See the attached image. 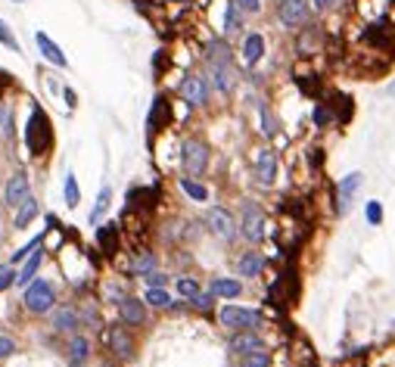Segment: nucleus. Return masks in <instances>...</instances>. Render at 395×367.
Listing matches in <instances>:
<instances>
[{
	"label": "nucleus",
	"instance_id": "4c0bfd02",
	"mask_svg": "<svg viewBox=\"0 0 395 367\" xmlns=\"http://www.w3.org/2000/svg\"><path fill=\"white\" fill-rule=\"evenodd\" d=\"M262 113V131L268 134V138H274V134H277V122H274V115H271V109L268 106H262L259 109Z\"/></svg>",
	"mask_w": 395,
	"mask_h": 367
},
{
	"label": "nucleus",
	"instance_id": "a19ab883",
	"mask_svg": "<svg viewBox=\"0 0 395 367\" xmlns=\"http://www.w3.org/2000/svg\"><path fill=\"white\" fill-rule=\"evenodd\" d=\"M212 299H218V296H215V293H212V289H209V293H200V296H193V299H190V302L196 305V309L209 311V309H212Z\"/></svg>",
	"mask_w": 395,
	"mask_h": 367
},
{
	"label": "nucleus",
	"instance_id": "bb28decb",
	"mask_svg": "<svg viewBox=\"0 0 395 367\" xmlns=\"http://www.w3.org/2000/svg\"><path fill=\"white\" fill-rule=\"evenodd\" d=\"M178 184H181V190H184L187 196H190L193 202H205V200H209V187H205V184H200V181H196V177H187V175H184Z\"/></svg>",
	"mask_w": 395,
	"mask_h": 367
},
{
	"label": "nucleus",
	"instance_id": "c9c22d12",
	"mask_svg": "<svg viewBox=\"0 0 395 367\" xmlns=\"http://www.w3.org/2000/svg\"><path fill=\"white\" fill-rule=\"evenodd\" d=\"M178 293H181L184 299H193V296H200L202 289H200V284H196L193 277H181V280H178Z\"/></svg>",
	"mask_w": 395,
	"mask_h": 367
},
{
	"label": "nucleus",
	"instance_id": "4be33fe9",
	"mask_svg": "<svg viewBox=\"0 0 395 367\" xmlns=\"http://www.w3.org/2000/svg\"><path fill=\"white\" fill-rule=\"evenodd\" d=\"M41 262H44V249H34L29 259H25V268L19 271V280H16V284H19V286H29L31 280H38L34 274L41 271Z\"/></svg>",
	"mask_w": 395,
	"mask_h": 367
},
{
	"label": "nucleus",
	"instance_id": "2f4dec72",
	"mask_svg": "<svg viewBox=\"0 0 395 367\" xmlns=\"http://www.w3.org/2000/svg\"><path fill=\"white\" fill-rule=\"evenodd\" d=\"M63 190H66V206L68 209H75L81 202V190H78V177H75L72 172H66V184H63Z\"/></svg>",
	"mask_w": 395,
	"mask_h": 367
},
{
	"label": "nucleus",
	"instance_id": "79ce46f5",
	"mask_svg": "<svg viewBox=\"0 0 395 367\" xmlns=\"http://www.w3.org/2000/svg\"><path fill=\"white\" fill-rule=\"evenodd\" d=\"M234 4L240 6V10H243V13H262V0H234Z\"/></svg>",
	"mask_w": 395,
	"mask_h": 367
},
{
	"label": "nucleus",
	"instance_id": "aec40b11",
	"mask_svg": "<svg viewBox=\"0 0 395 367\" xmlns=\"http://www.w3.org/2000/svg\"><path fill=\"white\" fill-rule=\"evenodd\" d=\"M209 81H212V88L218 93H230V91H234V84H237L234 66H215V69H209Z\"/></svg>",
	"mask_w": 395,
	"mask_h": 367
},
{
	"label": "nucleus",
	"instance_id": "f03ea898",
	"mask_svg": "<svg viewBox=\"0 0 395 367\" xmlns=\"http://www.w3.org/2000/svg\"><path fill=\"white\" fill-rule=\"evenodd\" d=\"M202 224H205V230H209L215 240H221V243H230L237 237V230H240V221L230 215L227 209H221V206H215V209L205 212Z\"/></svg>",
	"mask_w": 395,
	"mask_h": 367
},
{
	"label": "nucleus",
	"instance_id": "20e7f679",
	"mask_svg": "<svg viewBox=\"0 0 395 367\" xmlns=\"http://www.w3.org/2000/svg\"><path fill=\"white\" fill-rule=\"evenodd\" d=\"M181 165H184L187 177H200L205 168H209V147L196 138L184 140L181 143Z\"/></svg>",
	"mask_w": 395,
	"mask_h": 367
},
{
	"label": "nucleus",
	"instance_id": "9b49d317",
	"mask_svg": "<svg viewBox=\"0 0 395 367\" xmlns=\"http://www.w3.org/2000/svg\"><path fill=\"white\" fill-rule=\"evenodd\" d=\"M118 318L128 327H140V324H147V302L137 296H122L118 299Z\"/></svg>",
	"mask_w": 395,
	"mask_h": 367
},
{
	"label": "nucleus",
	"instance_id": "dca6fc26",
	"mask_svg": "<svg viewBox=\"0 0 395 367\" xmlns=\"http://www.w3.org/2000/svg\"><path fill=\"white\" fill-rule=\"evenodd\" d=\"M202 56H205V66H209V69H215V66H234L230 44H227V41H221V38L209 41V44H205V50H202Z\"/></svg>",
	"mask_w": 395,
	"mask_h": 367
},
{
	"label": "nucleus",
	"instance_id": "ea45409f",
	"mask_svg": "<svg viewBox=\"0 0 395 367\" xmlns=\"http://www.w3.org/2000/svg\"><path fill=\"white\" fill-rule=\"evenodd\" d=\"M330 122H333V113H330V109H327V106H317V109H314V125H317V128H327Z\"/></svg>",
	"mask_w": 395,
	"mask_h": 367
},
{
	"label": "nucleus",
	"instance_id": "49530a36",
	"mask_svg": "<svg viewBox=\"0 0 395 367\" xmlns=\"http://www.w3.org/2000/svg\"><path fill=\"white\" fill-rule=\"evenodd\" d=\"M16 280H19V274H13V271H6V268L0 271V293H4L10 284H16Z\"/></svg>",
	"mask_w": 395,
	"mask_h": 367
},
{
	"label": "nucleus",
	"instance_id": "de8ad7c7",
	"mask_svg": "<svg viewBox=\"0 0 395 367\" xmlns=\"http://www.w3.org/2000/svg\"><path fill=\"white\" fill-rule=\"evenodd\" d=\"M339 4V0H312V6H314V10H330V6H337Z\"/></svg>",
	"mask_w": 395,
	"mask_h": 367
},
{
	"label": "nucleus",
	"instance_id": "cd10ccee",
	"mask_svg": "<svg viewBox=\"0 0 395 367\" xmlns=\"http://www.w3.org/2000/svg\"><path fill=\"white\" fill-rule=\"evenodd\" d=\"M34 215H38V202H34L31 200V196H29V200H25L22 202V206L19 209H16V218H13V227H29L31 224V221H34Z\"/></svg>",
	"mask_w": 395,
	"mask_h": 367
},
{
	"label": "nucleus",
	"instance_id": "393cba45",
	"mask_svg": "<svg viewBox=\"0 0 395 367\" xmlns=\"http://www.w3.org/2000/svg\"><path fill=\"white\" fill-rule=\"evenodd\" d=\"M109 200H113V190H109V187H100V193H97V202H93V209H91V215H88V224L100 227V218L106 215V209H109Z\"/></svg>",
	"mask_w": 395,
	"mask_h": 367
},
{
	"label": "nucleus",
	"instance_id": "1a4fd4ad",
	"mask_svg": "<svg viewBox=\"0 0 395 367\" xmlns=\"http://www.w3.org/2000/svg\"><path fill=\"white\" fill-rule=\"evenodd\" d=\"M106 343L113 348L116 358H122V361H131L134 358V336L128 333V324H113V327L106 330Z\"/></svg>",
	"mask_w": 395,
	"mask_h": 367
},
{
	"label": "nucleus",
	"instance_id": "72a5a7b5",
	"mask_svg": "<svg viewBox=\"0 0 395 367\" xmlns=\"http://www.w3.org/2000/svg\"><path fill=\"white\" fill-rule=\"evenodd\" d=\"M240 367H271V355L265 352V348H259V352H249V355H243Z\"/></svg>",
	"mask_w": 395,
	"mask_h": 367
},
{
	"label": "nucleus",
	"instance_id": "e433bc0d",
	"mask_svg": "<svg viewBox=\"0 0 395 367\" xmlns=\"http://www.w3.org/2000/svg\"><path fill=\"white\" fill-rule=\"evenodd\" d=\"M38 246H41V237H34V240H31V243H25V246H22V249H16V252H13V259H10V262H13V264H19V262H25V259H29V255H31L34 249H38Z\"/></svg>",
	"mask_w": 395,
	"mask_h": 367
},
{
	"label": "nucleus",
	"instance_id": "37998d69",
	"mask_svg": "<svg viewBox=\"0 0 395 367\" xmlns=\"http://www.w3.org/2000/svg\"><path fill=\"white\" fill-rule=\"evenodd\" d=\"M147 277V286H165L168 284V274H162V271H150V274H143Z\"/></svg>",
	"mask_w": 395,
	"mask_h": 367
},
{
	"label": "nucleus",
	"instance_id": "412c9836",
	"mask_svg": "<svg viewBox=\"0 0 395 367\" xmlns=\"http://www.w3.org/2000/svg\"><path fill=\"white\" fill-rule=\"evenodd\" d=\"M91 358V339L88 336H75L72 343H68V364L72 367H84Z\"/></svg>",
	"mask_w": 395,
	"mask_h": 367
},
{
	"label": "nucleus",
	"instance_id": "6e6552de",
	"mask_svg": "<svg viewBox=\"0 0 395 367\" xmlns=\"http://www.w3.org/2000/svg\"><path fill=\"white\" fill-rule=\"evenodd\" d=\"M178 91H181L187 106H205L209 103V93H212V81L205 78V75H187Z\"/></svg>",
	"mask_w": 395,
	"mask_h": 367
},
{
	"label": "nucleus",
	"instance_id": "09e8293b",
	"mask_svg": "<svg viewBox=\"0 0 395 367\" xmlns=\"http://www.w3.org/2000/svg\"><path fill=\"white\" fill-rule=\"evenodd\" d=\"M386 93H389V97H395V81H389V88H386Z\"/></svg>",
	"mask_w": 395,
	"mask_h": 367
},
{
	"label": "nucleus",
	"instance_id": "b1692460",
	"mask_svg": "<svg viewBox=\"0 0 395 367\" xmlns=\"http://www.w3.org/2000/svg\"><path fill=\"white\" fill-rule=\"evenodd\" d=\"M168 118V103H165V97H156L153 100V109H150V115H147V128H150V138L162 128V122Z\"/></svg>",
	"mask_w": 395,
	"mask_h": 367
},
{
	"label": "nucleus",
	"instance_id": "a18cd8bd",
	"mask_svg": "<svg viewBox=\"0 0 395 367\" xmlns=\"http://www.w3.org/2000/svg\"><path fill=\"white\" fill-rule=\"evenodd\" d=\"M16 352V343L10 336H0V358H10Z\"/></svg>",
	"mask_w": 395,
	"mask_h": 367
},
{
	"label": "nucleus",
	"instance_id": "7ed1b4c3",
	"mask_svg": "<svg viewBox=\"0 0 395 367\" xmlns=\"http://www.w3.org/2000/svg\"><path fill=\"white\" fill-rule=\"evenodd\" d=\"M240 234L249 243L265 240V234H268V215H265L262 206H255V202H246L243 206V212H240Z\"/></svg>",
	"mask_w": 395,
	"mask_h": 367
},
{
	"label": "nucleus",
	"instance_id": "f704fd0d",
	"mask_svg": "<svg viewBox=\"0 0 395 367\" xmlns=\"http://www.w3.org/2000/svg\"><path fill=\"white\" fill-rule=\"evenodd\" d=\"M364 218H367V224H383V206H380V202H376V200H371V202H367V206H364Z\"/></svg>",
	"mask_w": 395,
	"mask_h": 367
},
{
	"label": "nucleus",
	"instance_id": "c85d7f7f",
	"mask_svg": "<svg viewBox=\"0 0 395 367\" xmlns=\"http://www.w3.org/2000/svg\"><path fill=\"white\" fill-rule=\"evenodd\" d=\"M97 243H100V249H106V252L116 249V243H118L116 221H109V224H100V227H97Z\"/></svg>",
	"mask_w": 395,
	"mask_h": 367
},
{
	"label": "nucleus",
	"instance_id": "f3484780",
	"mask_svg": "<svg viewBox=\"0 0 395 367\" xmlns=\"http://www.w3.org/2000/svg\"><path fill=\"white\" fill-rule=\"evenodd\" d=\"M56 333H75L81 327V311H75L72 305H63V309L53 311V318H50Z\"/></svg>",
	"mask_w": 395,
	"mask_h": 367
},
{
	"label": "nucleus",
	"instance_id": "c03bdc74",
	"mask_svg": "<svg viewBox=\"0 0 395 367\" xmlns=\"http://www.w3.org/2000/svg\"><path fill=\"white\" fill-rule=\"evenodd\" d=\"M81 324H91V327H97V324H100L97 309H91V305H88V309H81Z\"/></svg>",
	"mask_w": 395,
	"mask_h": 367
},
{
	"label": "nucleus",
	"instance_id": "f257e3e1",
	"mask_svg": "<svg viewBox=\"0 0 395 367\" xmlns=\"http://www.w3.org/2000/svg\"><path fill=\"white\" fill-rule=\"evenodd\" d=\"M22 302L31 314H47V311H53V305H56V289L50 280H31V284L25 286Z\"/></svg>",
	"mask_w": 395,
	"mask_h": 367
},
{
	"label": "nucleus",
	"instance_id": "39448f33",
	"mask_svg": "<svg viewBox=\"0 0 395 367\" xmlns=\"http://www.w3.org/2000/svg\"><path fill=\"white\" fill-rule=\"evenodd\" d=\"M218 321H221V327L237 333V330H255L262 324V314L255 309H243V305H225L218 311Z\"/></svg>",
	"mask_w": 395,
	"mask_h": 367
},
{
	"label": "nucleus",
	"instance_id": "2eb2a0df",
	"mask_svg": "<svg viewBox=\"0 0 395 367\" xmlns=\"http://www.w3.org/2000/svg\"><path fill=\"white\" fill-rule=\"evenodd\" d=\"M34 44H38L41 56H44V59H50V63H53L56 69H66V66H68L66 53H63V50H59V44H56V41L47 35V31H34Z\"/></svg>",
	"mask_w": 395,
	"mask_h": 367
},
{
	"label": "nucleus",
	"instance_id": "8fccbe9b",
	"mask_svg": "<svg viewBox=\"0 0 395 367\" xmlns=\"http://www.w3.org/2000/svg\"><path fill=\"white\" fill-rule=\"evenodd\" d=\"M13 4H25V0H13Z\"/></svg>",
	"mask_w": 395,
	"mask_h": 367
},
{
	"label": "nucleus",
	"instance_id": "4468645a",
	"mask_svg": "<svg viewBox=\"0 0 395 367\" xmlns=\"http://www.w3.org/2000/svg\"><path fill=\"white\" fill-rule=\"evenodd\" d=\"M227 348L234 355H249V352H259V348H265V339L259 336V333H252V330H237L234 336L227 339Z\"/></svg>",
	"mask_w": 395,
	"mask_h": 367
},
{
	"label": "nucleus",
	"instance_id": "473e14b6",
	"mask_svg": "<svg viewBox=\"0 0 395 367\" xmlns=\"http://www.w3.org/2000/svg\"><path fill=\"white\" fill-rule=\"evenodd\" d=\"M150 271H156V255L153 252H143L131 262V274H150Z\"/></svg>",
	"mask_w": 395,
	"mask_h": 367
},
{
	"label": "nucleus",
	"instance_id": "58836bf2",
	"mask_svg": "<svg viewBox=\"0 0 395 367\" xmlns=\"http://www.w3.org/2000/svg\"><path fill=\"white\" fill-rule=\"evenodd\" d=\"M0 44H6V47H13V50H19V41L13 38V31L6 29V22L0 19Z\"/></svg>",
	"mask_w": 395,
	"mask_h": 367
},
{
	"label": "nucleus",
	"instance_id": "ddd939ff",
	"mask_svg": "<svg viewBox=\"0 0 395 367\" xmlns=\"http://www.w3.org/2000/svg\"><path fill=\"white\" fill-rule=\"evenodd\" d=\"M277 181V153L274 150H262L255 159V184L259 187H274Z\"/></svg>",
	"mask_w": 395,
	"mask_h": 367
},
{
	"label": "nucleus",
	"instance_id": "6ab92c4d",
	"mask_svg": "<svg viewBox=\"0 0 395 367\" xmlns=\"http://www.w3.org/2000/svg\"><path fill=\"white\" fill-rule=\"evenodd\" d=\"M243 63L246 66H259L262 56H265V35H259V31H252V35L243 38Z\"/></svg>",
	"mask_w": 395,
	"mask_h": 367
},
{
	"label": "nucleus",
	"instance_id": "3c124183",
	"mask_svg": "<svg viewBox=\"0 0 395 367\" xmlns=\"http://www.w3.org/2000/svg\"><path fill=\"white\" fill-rule=\"evenodd\" d=\"M392 324H395V321H392Z\"/></svg>",
	"mask_w": 395,
	"mask_h": 367
},
{
	"label": "nucleus",
	"instance_id": "7c9ffc66",
	"mask_svg": "<svg viewBox=\"0 0 395 367\" xmlns=\"http://www.w3.org/2000/svg\"><path fill=\"white\" fill-rule=\"evenodd\" d=\"M333 106H337V122L339 125H346L349 118L355 115V103H352L346 93H337V97H333Z\"/></svg>",
	"mask_w": 395,
	"mask_h": 367
},
{
	"label": "nucleus",
	"instance_id": "a211bd4d",
	"mask_svg": "<svg viewBox=\"0 0 395 367\" xmlns=\"http://www.w3.org/2000/svg\"><path fill=\"white\" fill-rule=\"evenodd\" d=\"M265 271V255L259 249H249L240 255V262H237V274L240 277H259Z\"/></svg>",
	"mask_w": 395,
	"mask_h": 367
},
{
	"label": "nucleus",
	"instance_id": "423d86ee",
	"mask_svg": "<svg viewBox=\"0 0 395 367\" xmlns=\"http://www.w3.org/2000/svg\"><path fill=\"white\" fill-rule=\"evenodd\" d=\"M25 143H29V150L34 153V156L47 150V143H50V125H47V113H44V109H38V106L31 109L29 128H25Z\"/></svg>",
	"mask_w": 395,
	"mask_h": 367
},
{
	"label": "nucleus",
	"instance_id": "0eeeda50",
	"mask_svg": "<svg viewBox=\"0 0 395 367\" xmlns=\"http://www.w3.org/2000/svg\"><path fill=\"white\" fill-rule=\"evenodd\" d=\"M312 16V0H280L277 4V22L283 29H305Z\"/></svg>",
	"mask_w": 395,
	"mask_h": 367
},
{
	"label": "nucleus",
	"instance_id": "9d476101",
	"mask_svg": "<svg viewBox=\"0 0 395 367\" xmlns=\"http://www.w3.org/2000/svg\"><path fill=\"white\" fill-rule=\"evenodd\" d=\"M361 184H364V175L361 172H352V175H346L337 184V215H346V212H349L352 200H355V193L361 190Z\"/></svg>",
	"mask_w": 395,
	"mask_h": 367
},
{
	"label": "nucleus",
	"instance_id": "5701e85b",
	"mask_svg": "<svg viewBox=\"0 0 395 367\" xmlns=\"http://www.w3.org/2000/svg\"><path fill=\"white\" fill-rule=\"evenodd\" d=\"M212 293L218 299H237L240 293H243V284L234 280V277H218V280H212Z\"/></svg>",
	"mask_w": 395,
	"mask_h": 367
},
{
	"label": "nucleus",
	"instance_id": "f8f14e48",
	"mask_svg": "<svg viewBox=\"0 0 395 367\" xmlns=\"http://www.w3.org/2000/svg\"><path fill=\"white\" fill-rule=\"evenodd\" d=\"M31 196V184H29V175L25 172H16L10 181H6V187H4V202L10 209H19L25 200Z\"/></svg>",
	"mask_w": 395,
	"mask_h": 367
},
{
	"label": "nucleus",
	"instance_id": "c756f323",
	"mask_svg": "<svg viewBox=\"0 0 395 367\" xmlns=\"http://www.w3.org/2000/svg\"><path fill=\"white\" fill-rule=\"evenodd\" d=\"M143 302L150 305V309H171V296L165 286H147V296H143Z\"/></svg>",
	"mask_w": 395,
	"mask_h": 367
},
{
	"label": "nucleus",
	"instance_id": "a878e982",
	"mask_svg": "<svg viewBox=\"0 0 395 367\" xmlns=\"http://www.w3.org/2000/svg\"><path fill=\"white\" fill-rule=\"evenodd\" d=\"M243 29V10L234 4V0H227V6H225V35H237V31Z\"/></svg>",
	"mask_w": 395,
	"mask_h": 367
}]
</instances>
